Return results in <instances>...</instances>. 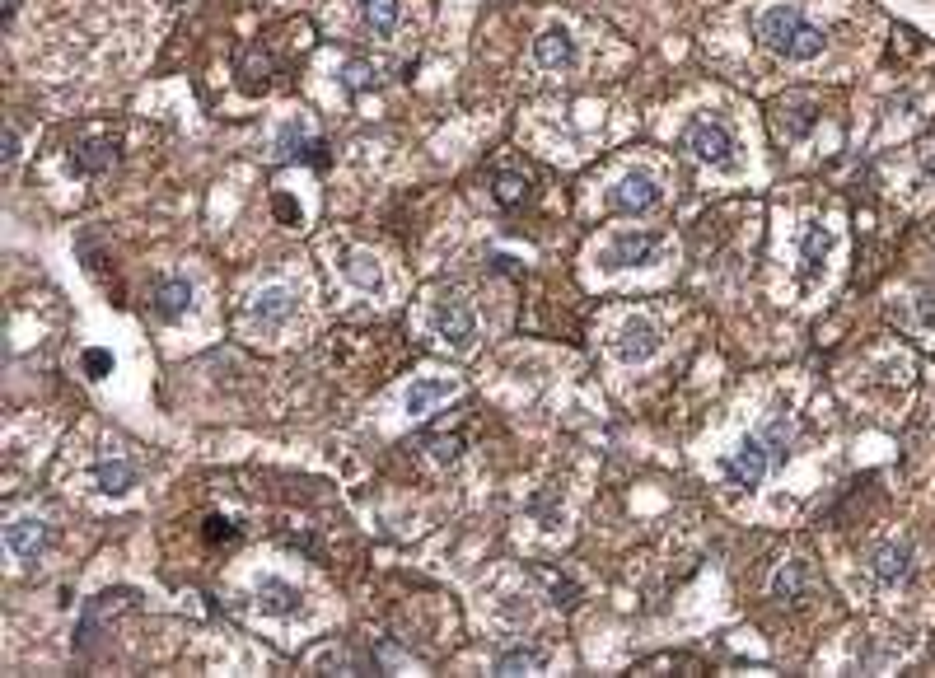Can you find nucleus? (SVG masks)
Masks as SVG:
<instances>
[{
    "label": "nucleus",
    "instance_id": "nucleus-23",
    "mask_svg": "<svg viewBox=\"0 0 935 678\" xmlns=\"http://www.w3.org/2000/svg\"><path fill=\"white\" fill-rule=\"evenodd\" d=\"M828 230L823 225H809L805 230V244H800V262H805V276H819L823 272V258H828Z\"/></svg>",
    "mask_w": 935,
    "mask_h": 678
},
{
    "label": "nucleus",
    "instance_id": "nucleus-9",
    "mask_svg": "<svg viewBox=\"0 0 935 678\" xmlns=\"http://www.w3.org/2000/svg\"><path fill=\"white\" fill-rule=\"evenodd\" d=\"M290 314H295V290L290 286H262L258 295L248 300V323H253V332L286 328Z\"/></svg>",
    "mask_w": 935,
    "mask_h": 678
},
{
    "label": "nucleus",
    "instance_id": "nucleus-27",
    "mask_svg": "<svg viewBox=\"0 0 935 678\" xmlns=\"http://www.w3.org/2000/svg\"><path fill=\"white\" fill-rule=\"evenodd\" d=\"M529 197V178H519V174H501L496 178V202L501 206H519Z\"/></svg>",
    "mask_w": 935,
    "mask_h": 678
},
{
    "label": "nucleus",
    "instance_id": "nucleus-19",
    "mask_svg": "<svg viewBox=\"0 0 935 678\" xmlns=\"http://www.w3.org/2000/svg\"><path fill=\"white\" fill-rule=\"evenodd\" d=\"M870 571H875L884 585H898V580H907V571H912V548H907V543H884V548H875Z\"/></svg>",
    "mask_w": 935,
    "mask_h": 678
},
{
    "label": "nucleus",
    "instance_id": "nucleus-20",
    "mask_svg": "<svg viewBox=\"0 0 935 678\" xmlns=\"http://www.w3.org/2000/svg\"><path fill=\"white\" fill-rule=\"evenodd\" d=\"M136 463L131 459H103L94 463V482H99V491H108V496H122V491L136 487Z\"/></svg>",
    "mask_w": 935,
    "mask_h": 678
},
{
    "label": "nucleus",
    "instance_id": "nucleus-30",
    "mask_svg": "<svg viewBox=\"0 0 935 678\" xmlns=\"http://www.w3.org/2000/svg\"><path fill=\"white\" fill-rule=\"evenodd\" d=\"M108 365H113V356H108V351H85V370H89V379H99L103 370H108Z\"/></svg>",
    "mask_w": 935,
    "mask_h": 678
},
{
    "label": "nucleus",
    "instance_id": "nucleus-1",
    "mask_svg": "<svg viewBox=\"0 0 935 678\" xmlns=\"http://www.w3.org/2000/svg\"><path fill=\"white\" fill-rule=\"evenodd\" d=\"M753 33L781 61H819L823 47H828V33L819 24H809L800 5H772V10H763Z\"/></svg>",
    "mask_w": 935,
    "mask_h": 678
},
{
    "label": "nucleus",
    "instance_id": "nucleus-4",
    "mask_svg": "<svg viewBox=\"0 0 935 678\" xmlns=\"http://www.w3.org/2000/svg\"><path fill=\"white\" fill-rule=\"evenodd\" d=\"M431 332L454 351H468L477 342V314L468 309V300L459 295H440L431 309Z\"/></svg>",
    "mask_w": 935,
    "mask_h": 678
},
{
    "label": "nucleus",
    "instance_id": "nucleus-31",
    "mask_svg": "<svg viewBox=\"0 0 935 678\" xmlns=\"http://www.w3.org/2000/svg\"><path fill=\"white\" fill-rule=\"evenodd\" d=\"M15 159H19V127L10 122L5 127V164H15Z\"/></svg>",
    "mask_w": 935,
    "mask_h": 678
},
{
    "label": "nucleus",
    "instance_id": "nucleus-2",
    "mask_svg": "<svg viewBox=\"0 0 935 678\" xmlns=\"http://www.w3.org/2000/svg\"><path fill=\"white\" fill-rule=\"evenodd\" d=\"M664 253H669V239L664 234H632V230H622V234H613L599 253H594V262L604 267V272H622V267H650V262H660Z\"/></svg>",
    "mask_w": 935,
    "mask_h": 678
},
{
    "label": "nucleus",
    "instance_id": "nucleus-33",
    "mask_svg": "<svg viewBox=\"0 0 935 678\" xmlns=\"http://www.w3.org/2000/svg\"><path fill=\"white\" fill-rule=\"evenodd\" d=\"M15 10H19V0H5V5H0V19L10 24V19H15Z\"/></svg>",
    "mask_w": 935,
    "mask_h": 678
},
{
    "label": "nucleus",
    "instance_id": "nucleus-17",
    "mask_svg": "<svg viewBox=\"0 0 935 678\" xmlns=\"http://www.w3.org/2000/svg\"><path fill=\"white\" fill-rule=\"evenodd\" d=\"M454 393H459L454 379H417V384L407 389V412H412V417H426V412H435L440 403H449Z\"/></svg>",
    "mask_w": 935,
    "mask_h": 678
},
{
    "label": "nucleus",
    "instance_id": "nucleus-28",
    "mask_svg": "<svg viewBox=\"0 0 935 678\" xmlns=\"http://www.w3.org/2000/svg\"><path fill=\"white\" fill-rule=\"evenodd\" d=\"M767 449H772V463L786 459V445H791V417H772V426L763 431Z\"/></svg>",
    "mask_w": 935,
    "mask_h": 678
},
{
    "label": "nucleus",
    "instance_id": "nucleus-15",
    "mask_svg": "<svg viewBox=\"0 0 935 678\" xmlns=\"http://www.w3.org/2000/svg\"><path fill=\"white\" fill-rule=\"evenodd\" d=\"M295 155H309L314 164H323V145L309 136V127H304L300 117H290L272 141V159H295Z\"/></svg>",
    "mask_w": 935,
    "mask_h": 678
},
{
    "label": "nucleus",
    "instance_id": "nucleus-16",
    "mask_svg": "<svg viewBox=\"0 0 935 678\" xmlns=\"http://www.w3.org/2000/svg\"><path fill=\"white\" fill-rule=\"evenodd\" d=\"M360 24L374 38H393L403 24V0H360Z\"/></svg>",
    "mask_w": 935,
    "mask_h": 678
},
{
    "label": "nucleus",
    "instance_id": "nucleus-24",
    "mask_svg": "<svg viewBox=\"0 0 935 678\" xmlns=\"http://www.w3.org/2000/svg\"><path fill=\"white\" fill-rule=\"evenodd\" d=\"M772 594H777V599H800V594H805V562L781 566L777 576H772Z\"/></svg>",
    "mask_w": 935,
    "mask_h": 678
},
{
    "label": "nucleus",
    "instance_id": "nucleus-22",
    "mask_svg": "<svg viewBox=\"0 0 935 678\" xmlns=\"http://www.w3.org/2000/svg\"><path fill=\"white\" fill-rule=\"evenodd\" d=\"M547 664V650L543 646H510L496 655V674H533Z\"/></svg>",
    "mask_w": 935,
    "mask_h": 678
},
{
    "label": "nucleus",
    "instance_id": "nucleus-12",
    "mask_svg": "<svg viewBox=\"0 0 935 678\" xmlns=\"http://www.w3.org/2000/svg\"><path fill=\"white\" fill-rule=\"evenodd\" d=\"M533 61H538L543 71H571L580 61V47L566 29H543L533 38Z\"/></svg>",
    "mask_w": 935,
    "mask_h": 678
},
{
    "label": "nucleus",
    "instance_id": "nucleus-11",
    "mask_svg": "<svg viewBox=\"0 0 935 678\" xmlns=\"http://www.w3.org/2000/svg\"><path fill=\"white\" fill-rule=\"evenodd\" d=\"M117 164V136L113 131H94L80 145H71V169L75 174H108Z\"/></svg>",
    "mask_w": 935,
    "mask_h": 678
},
{
    "label": "nucleus",
    "instance_id": "nucleus-25",
    "mask_svg": "<svg viewBox=\"0 0 935 678\" xmlns=\"http://www.w3.org/2000/svg\"><path fill=\"white\" fill-rule=\"evenodd\" d=\"M379 85V71H374L370 61H346L342 66V89L346 94H365V89Z\"/></svg>",
    "mask_w": 935,
    "mask_h": 678
},
{
    "label": "nucleus",
    "instance_id": "nucleus-13",
    "mask_svg": "<svg viewBox=\"0 0 935 678\" xmlns=\"http://www.w3.org/2000/svg\"><path fill=\"white\" fill-rule=\"evenodd\" d=\"M258 608L262 613H272V618H290V613H300L304 608V594L281 576H262L258 580Z\"/></svg>",
    "mask_w": 935,
    "mask_h": 678
},
{
    "label": "nucleus",
    "instance_id": "nucleus-7",
    "mask_svg": "<svg viewBox=\"0 0 935 678\" xmlns=\"http://www.w3.org/2000/svg\"><path fill=\"white\" fill-rule=\"evenodd\" d=\"M767 468H772V449H767L763 435H748L744 445L725 459V477H730V487H744V491L763 487Z\"/></svg>",
    "mask_w": 935,
    "mask_h": 678
},
{
    "label": "nucleus",
    "instance_id": "nucleus-5",
    "mask_svg": "<svg viewBox=\"0 0 935 678\" xmlns=\"http://www.w3.org/2000/svg\"><path fill=\"white\" fill-rule=\"evenodd\" d=\"M608 211H618V216H641V211H655V206L664 202V188L660 178L646 174V169H632V174H622L613 188H608Z\"/></svg>",
    "mask_w": 935,
    "mask_h": 678
},
{
    "label": "nucleus",
    "instance_id": "nucleus-26",
    "mask_svg": "<svg viewBox=\"0 0 935 678\" xmlns=\"http://www.w3.org/2000/svg\"><path fill=\"white\" fill-rule=\"evenodd\" d=\"M426 449H431V459L440 463V468H449V463H459V454H463V435H431Z\"/></svg>",
    "mask_w": 935,
    "mask_h": 678
},
{
    "label": "nucleus",
    "instance_id": "nucleus-18",
    "mask_svg": "<svg viewBox=\"0 0 935 678\" xmlns=\"http://www.w3.org/2000/svg\"><path fill=\"white\" fill-rule=\"evenodd\" d=\"M187 304H192V286H187L183 276H164L155 286V295H150V309L159 318H183Z\"/></svg>",
    "mask_w": 935,
    "mask_h": 678
},
{
    "label": "nucleus",
    "instance_id": "nucleus-32",
    "mask_svg": "<svg viewBox=\"0 0 935 678\" xmlns=\"http://www.w3.org/2000/svg\"><path fill=\"white\" fill-rule=\"evenodd\" d=\"M921 174L935 183V150H921Z\"/></svg>",
    "mask_w": 935,
    "mask_h": 678
},
{
    "label": "nucleus",
    "instance_id": "nucleus-14",
    "mask_svg": "<svg viewBox=\"0 0 935 678\" xmlns=\"http://www.w3.org/2000/svg\"><path fill=\"white\" fill-rule=\"evenodd\" d=\"M342 276L351 281L356 290H365V295H379L384 290V267H379V258L374 253H360V248H346L342 253Z\"/></svg>",
    "mask_w": 935,
    "mask_h": 678
},
{
    "label": "nucleus",
    "instance_id": "nucleus-29",
    "mask_svg": "<svg viewBox=\"0 0 935 678\" xmlns=\"http://www.w3.org/2000/svg\"><path fill=\"white\" fill-rule=\"evenodd\" d=\"M538 576H543V585H547V590H552V604L571 608V604H576V599H580V590H576V585H571V580H566V576H557V571H538Z\"/></svg>",
    "mask_w": 935,
    "mask_h": 678
},
{
    "label": "nucleus",
    "instance_id": "nucleus-3",
    "mask_svg": "<svg viewBox=\"0 0 935 678\" xmlns=\"http://www.w3.org/2000/svg\"><path fill=\"white\" fill-rule=\"evenodd\" d=\"M608 347H613V356H618L622 365H646L650 356H660L664 337L646 314H632V318H622L618 323V332L608 337Z\"/></svg>",
    "mask_w": 935,
    "mask_h": 678
},
{
    "label": "nucleus",
    "instance_id": "nucleus-10",
    "mask_svg": "<svg viewBox=\"0 0 935 678\" xmlns=\"http://www.w3.org/2000/svg\"><path fill=\"white\" fill-rule=\"evenodd\" d=\"M52 543V524L43 515H19L5 524V548L15 552L19 562H38V552Z\"/></svg>",
    "mask_w": 935,
    "mask_h": 678
},
{
    "label": "nucleus",
    "instance_id": "nucleus-21",
    "mask_svg": "<svg viewBox=\"0 0 935 678\" xmlns=\"http://www.w3.org/2000/svg\"><path fill=\"white\" fill-rule=\"evenodd\" d=\"M239 75H244L248 94H258V89L272 85V57H267L262 47H244V52H239Z\"/></svg>",
    "mask_w": 935,
    "mask_h": 678
},
{
    "label": "nucleus",
    "instance_id": "nucleus-8",
    "mask_svg": "<svg viewBox=\"0 0 935 678\" xmlns=\"http://www.w3.org/2000/svg\"><path fill=\"white\" fill-rule=\"evenodd\" d=\"M814 122H819V103L809 99V94H786V99L777 103V113H772L777 141H786V145L805 141L809 131H814Z\"/></svg>",
    "mask_w": 935,
    "mask_h": 678
},
{
    "label": "nucleus",
    "instance_id": "nucleus-6",
    "mask_svg": "<svg viewBox=\"0 0 935 678\" xmlns=\"http://www.w3.org/2000/svg\"><path fill=\"white\" fill-rule=\"evenodd\" d=\"M683 150H688L697 164L725 169L734 159V136L725 131V122H716V117H697V122L683 131Z\"/></svg>",
    "mask_w": 935,
    "mask_h": 678
}]
</instances>
